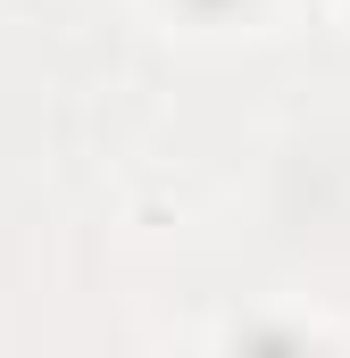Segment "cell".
<instances>
[{"instance_id": "6da1fadb", "label": "cell", "mask_w": 350, "mask_h": 358, "mask_svg": "<svg viewBox=\"0 0 350 358\" xmlns=\"http://www.w3.org/2000/svg\"><path fill=\"white\" fill-rule=\"evenodd\" d=\"M183 8H200V17H225V8H242V0H183Z\"/></svg>"}]
</instances>
